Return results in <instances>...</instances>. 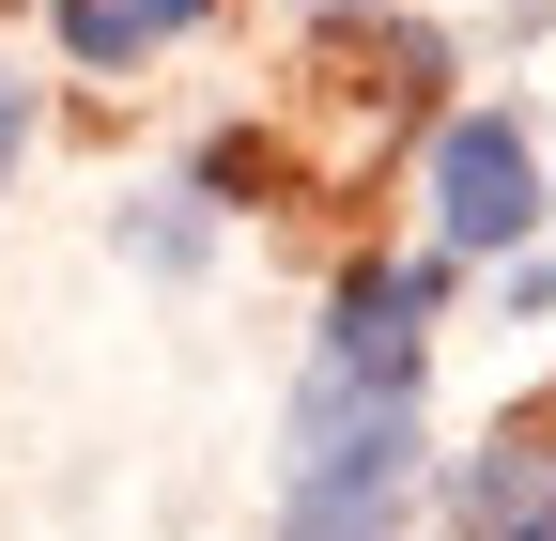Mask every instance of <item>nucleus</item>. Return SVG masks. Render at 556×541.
I'll list each match as a JSON object with an SVG mask.
<instances>
[{
  "mask_svg": "<svg viewBox=\"0 0 556 541\" xmlns=\"http://www.w3.org/2000/svg\"><path fill=\"white\" fill-rule=\"evenodd\" d=\"M16 155H31V78L0 62V186H16Z\"/></svg>",
  "mask_w": 556,
  "mask_h": 541,
  "instance_id": "nucleus-7",
  "label": "nucleus"
},
{
  "mask_svg": "<svg viewBox=\"0 0 556 541\" xmlns=\"http://www.w3.org/2000/svg\"><path fill=\"white\" fill-rule=\"evenodd\" d=\"M217 0H47V32H62V62L78 78H124V62H155L170 32H201Z\"/></svg>",
  "mask_w": 556,
  "mask_h": 541,
  "instance_id": "nucleus-5",
  "label": "nucleus"
},
{
  "mask_svg": "<svg viewBox=\"0 0 556 541\" xmlns=\"http://www.w3.org/2000/svg\"><path fill=\"white\" fill-rule=\"evenodd\" d=\"M448 526L464 541H556V418H495L448 464Z\"/></svg>",
  "mask_w": 556,
  "mask_h": 541,
  "instance_id": "nucleus-4",
  "label": "nucleus"
},
{
  "mask_svg": "<svg viewBox=\"0 0 556 541\" xmlns=\"http://www.w3.org/2000/svg\"><path fill=\"white\" fill-rule=\"evenodd\" d=\"M402 511H417V387H356V372L309 356L278 541H402Z\"/></svg>",
  "mask_w": 556,
  "mask_h": 541,
  "instance_id": "nucleus-1",
  "label": "nucleus"
},
{
  "mask_svg": "<svg viewBox=\"0 0 556 541\" xmlns=\"http://www.w3.org/2000/svg\"><path fill=\"white\" fill-rule=\"evenodd\" d=\"M464 263L448 248H417V263H356V279L325 294V372H356V387H417V356H433V310H448Z\"/></svg>",
  "mask_w": 556,
  "mask_h": 541,
  "instance_id": "nucleus-3",
  "label": "nucleus"
},
{
  "mask_svg": "<svg viewBox=\"0 0 556 541\" xmlns=\"http://www.w3.org/2000/svg\"><path fill=\"white\" fill-rule=\"evenodd\" d=\"M124 248H139V263H201V217H170V201H139V217H124Z\"/></svg>",
  "mask_w": 556,
  "mask_h": 541,
  "instance_id": "nucleus-6",
  "label": "nucleus"
},
{
  "mask_svg": "<svg viewBox=\"0 0 556 541\" xmlns=\"http://www.w3.org/2000/svg\"><path fill=\"white\" fill-rule=\"evenodd\" d=\"M541 232V140L510 109H448L433 124V248L448 263H510Z\"/></svg>",
  "mask_w": 556,
  "mask_h": 541,
  "instance_id": "nucleus-2",
  "label": "nucleus"
}]
</instances>
